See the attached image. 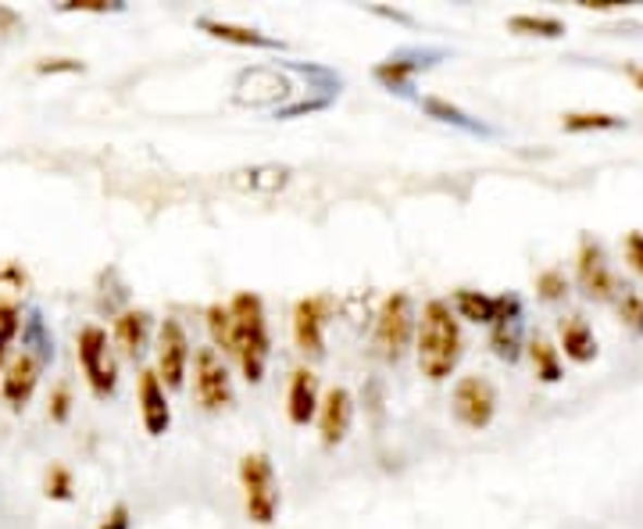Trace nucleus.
<instances>
[{
  "mask_svg": "<svg viewBox=\"0 0 643 529\" xmlns=\"http://www.w3.org/2000/svg\"><path fill=\"white\" fill-rule=\"evenodd\" d=\"M415 340H419L415 350H419V369L425 380L440 383L458 369L465 340H461V322H458V315H454L450 300L444 297L425 300L422 319L415 325Z\"/></svg>",
  "mask_w": 643,
  "mask_h": 529,
  "instance_id": "nucleus-1",
  "label": "nucleus"
},
{
  "mask_svg": "<svg viewBox=\"0 0 643 529\" xmlns=\"http://www.w3.org/2000/svg\"><path fill=\"white\" fill-rule=\"evenodd\" d=\"M230 319H233V358L244 369L247 383H261L272 350L264 300L258 294H250V290H239L230 300Z\"/></svg>",
  "mask_w": 643,
  "mask_h": 529,
  "instance_id": "nucleus-2",
  "label": "nucleus"
},
{
  "mask_svg": "<svg viewBox=\"0 0 643 529\" xmlns=\"http://www.w3.org/2000/svg\"><path fill=\"white\" fill-rule=\"evenodd\" d=\"M239 487H244V508L255 526H272L280 515V480L275 465L264 451H247L239 458Z\"/></svg>",
  "mask_w": 643,
  "mask_h": 529,
  "instance_id": "nucleus-3",
  "label": "nucleus"
},
{
  "mask_svg": "<svg viewBox=\"0 0 643 529\" xmlns=\"http://www.w3.org/2000/svg\"><path fill=\"white\" fill-rule=\"evenodd\" d=\"M415 325H419V315H415V300L405 290H394V294L383 297L380 315H375V347L383 350V358H400L411 344Z\"/></svg>",
  "mask_w": 643,
  "mask_h": 529,
  "instance_id": "nucleus-4",
  "label": "nucleus"
},
{
  "mask_svg": "<svg viewBox=\"0 0 643 529\" xmlns=\"http://www.w3.org/2000/svg\"><path fill=\"white\" fill-rule=\"evenodd\" d=\"M75 355H79V369L86 376V383L97 397H111L119 386V365L111 358L108 333L100 325H83L75 336Z\"/></svg>",
  "mask_w": 643,
  "mask_h": 529,
  "instance_id": "nucleus-5",
  "label": "nucleus"
},
{
  "mask_svg": "<svg viewBox=\"0 0 643 529\" xmlns=\"http://www.w3.org/2000/svg\"><path fill=\"white\" fill-rule=\"evenodd\" d=\"M194 397L205 411H222L233 405V376L230 365L214 347H200L194 355Z\"/></svg>",
  "mask_w": 643,
  "mask_h": 529,
  "instance_id": "nucleus-6",
  "label": "nucleus"
},
{
  "mask_svg": "<svg viewBox=\"0 0 643 529\" xmlns=\"http://www.w3.org/2000/svg\"><path fill=\"white\" fill-rule=\"evenodd\" d=\"M154 355H158L154 372L165 383V390H183L186 369H190V336H186L180 319H161Z\"/></svg>",
  "mask_w": 643,
  "mask_h": 529,
  "instance_id": "nucleus-7",
  "label": "nucleus"
},
{
  "mask_svg": "<svg viewBox=\"0 0 643 529\" xmlns=\"http://www.w3.org/2000/svg\"><path fill=\"white\" fill-rule=\"evenodd\" d=\"M454 415L458 422H465L469 430H486L497 415V390L490 386L483 376H465V380L454 383Z\"/></svg>",
  "mask_w": 643,
  "mask_h": 529,
  "instance_id": "nucleus-8",
  "label": "nucleus"
},
{
  "mask_svg": "<svg viewBox=\"0 0 643 529\" xmlns=\"http://www.w3.org/2000/svg\"><path fill=\"white\" fill-rule=\"evenodd\" d=\"M44 358L33 355L29 347H22L18 355H11L4 365V376H0V397H4V405L11 411H22L25 405L33 401L36 386H40V376H44Z\"/></svg>",
  "mask_w": 643,
  "mask_h": 529,
  "instance_id": "nucleus-9",
  "label": "nucleus"
},
{
  "mask_svg": "<svg viewBox=\"0 0 643 529\" xmlns=\"http://www.w3.org/2000/svg\"><path fill=\"white\" fill-rule=\"evenodd\" d=\"M333 315V297L325 294H311L300 297L294 305V340L305 355L319 358L325 350V322Z\"/></svg>",
  "mask_w": 643,
  "mask_h": 529,
  "instance_id": "nucleus-10",
  "label": "nucleus"
},
{
  "mask_svg": "<svg viewBox=\"0 0 643 529\" xmlns=\"http://www.w3.org/2000/svg\"><path fill=\"white\" fill-rule=\"evenodd\" d=\"M350 419H355V397H350V390L347 386L325 390V397L319 401V415H314L322 444L325 447L344 444L347 433H350Z\"/></svg>",
  "mask_w": 643,
  "mask_h": 529,
  "instance_id": "nucleus-11",
  "label": "nucleus"
},
{
  "mask_svg": "<svg viewBox=\"0 0 643 529\" xmlns=\"http://www.w3.org/2000/svg\"><path fill=\"white\" fill-rule=\"evenodd\" d=\"M136 401H140V419L144 430L150 436H165L172 426V405H169V390L158 380L154 369L140 372V386H136Z\"/></svg>",
  "mask_w": 643,
  "mask_h": 529,
  "instance_id": "nucleus-12",
  "label": "nucleus"
},
{
  "mask_svg": "<svg viewBox=\"0 0 643 529\" xmlns=\"http://www.w3.org/2000/svg\"><path fill=\"white\" fill-rule=\"evenodd\" d=\"M319 376L308 365H297L289 372V386H286V415L294 426H308L314 415H319Z\"/></svg>",
  "mask_w": 643,
  "mask_h": 529,
  "instance_id": "nucleus-13",
  "label": "nucleus"
},
{
  "mask_svg": "<svg viewBox=\"0 0 643 529\" xmlns=\"http://www.w3.org/2000/svg\"><path fill=\"white\" fill-rule=\"evenodd\" d=\"M433 58H440V50H425V54H422V50H415V54H397V58L380 61V65L372 69V75L386 86V90L408 94L411 83H415V75L433 65Z\"/></svg>",
  "mask_w": 643,
  "mask_h": 529,
  "instance_id": "nucleus-14",
  "label": "nucleus"
},
{
  "mask_svg": "<svg viewBox=\"0 0 643 529\" xmlns=\"http://www.w3.org/2000/svg\"><path fill=\"white\" fill-rule=\"evenodd\" d=\"M576 272H579V283L594 300H608L615 294V275L608 269V261H604V250L594 241H583L579 247V258H576Z\"/></svg>",
  "mask_w": 643,
  "mask_h": 529,
  "instance_id": "nucleus-15",
  "label": "nucleus"
},
{
  "mask_svg": "<svg viewBox=\"0 0 643 529\" xmlns=\"http://www.w3.org/2000/svg\"><path fill=\"white\" fill-rule=\"evenodd\" d=\"M494 325V333H490V344L500 358H519V333H522V305L519 297L504 294L497 297V319L490 322Z\"/></svg>",
  "mask_w": 643,
  "mask_h": 529,
  "instance_id": "nucleus-16",
  "label": "nucleus"
},
{
  "mask_svg": "<svg viewBox=\"0 0 643 529\" xmlns=\"http://www.w3.org/2000/svg\"><path fill=\"white\" fill-rule=\"evenodd\" d=\"M150 340V311L144 308H125L115 315V344L122 347V355H144Z\"/></svg>",
  "mask_w": 643,
  "mask_h": 529,
  "instance_id": "nucleus-17",
  "label": "nucleus"
},
{
  "mask_svg": "<svg viewBox=\"0 0 643 529\" xmlns=\"http://www.w3.org/2000/svg\"><path fill=\"white\" fill-rule=\"evenodd\" d=\"M558 336H561L565 358H572L576 365H586V361L597 358V336H594V330H590L583 319H579V315H569V319H561Z\"/></svg>",
  "mask_w": 643,
  "mask_h": 529,
  "instance_id": "nucleus-18",
  "label": "nucleus"
},
{
  "mask_svg": "<svg viewBox=\"0 0 643 529\" xmlns=\"http://www.w3.org/2000/svg\"><path fill=\"white\" fill-rule=\"evenodd\" d=\"M197 25L205 33H211L214 40H225V44H236V47H264V50L283 47L280 40H272L269 33L250 29V25H236V22H222V19H200Z\"/></svg>",
  "mask_w": 643,
  "mask_h": 529,
  "instance_id": "nucleus-19",
  "label": "nucleus"
},
{
  "mask_svg": "<svg viewBox=\"0 0 643 529\" xmlns=\"http://www.w3.org/2000/svg\"><path fill=\"white\" fill-rule=\"evenodd\" d=\"M450 308L458 319H469V322L490 325L497 319V297H486V294H479V290H454Z\"/></svg>",
  "mask_w": 643,
  "mask_h": 529,
  "instance_id": "nucleus-20",
  "label": "nucleus"
},
{
  "mask_svg": "<svg viewBox=\"0 0 643 529\" xmlns=\"http://www.w3.org/2000/svg\"><path fill=\"white\" fill-rule=\"evenodd\" d=\"M529 361H533V369L544 383L561 380V358H558V347H554L551 340L536 336L533 344H529Z\"/></svg>",
  "mask_w": 643,
  "mask_h": 529,
  "instance_id": "nucleus-21",
  "label": "nucleus"
},
{
  "mask_svg": "<svg viewBox=\"0 0 643 529\" xmlns=\"http://www.w3.org/2000/svg\"><path fill=\"white\" fill-rule=\"evenodd\" d=\"M205 322H208V333H211V344L225 350V355H233V319H230V305H208L205 311Z\"/></svg>",
  "mask_w": 643,
  "mask_h": 529,
  "instance_id": "nucleus-22",
  "label": "nucleus"
},
{
  "mask_svg": "<svg viewBox=\"0 0 643 529\" xmlns=\"http://www.w3.org/2000/svg\"><path fill=\"white\" fill-rule=\"evenodd\" d=\"M25 272L18 264L0 261V308H18L22 311V297H25Z\"/></svg>",
  "mask_w": 643,
  "mask_h": 529,
  "instance_id": "nucleus-23",
  "label": "nucleus"
},
{
  "mask_svg": "<svg viewBox=\"0 0 643 529\" xmlns=\"http://www.w3.org/2000/svg\"><path fill=\"white\" fill-rule=\"evenodd\" d=\"M561 125L569 133H590V130H619V125H626V119L608 115V111H569Z\"/></svg>",
  "mask_w": 643,
  "mask_h": 529,
  "instance_id": "nucleus-24",
  "label": "nucleus"
},
{
  "mask_svg": "<svg viewBox=\"0 0 643 529\" xmlns=\"http://www.w3.org/2000/svg\"><path fill=\"white\" fill-rule=\"evenodd\" d=\"M422 108L429 111L433 119H440V122H450V125H458V130H469V133H483V125H479L475 119H469L465 115L461 108H454V104H447L444 97H425L422 100Z\"/></svg>",
  "mask_w": 643,
  "mask_h": 529,
  "instance_id": "nucleus-25",
  "label": "nucleus"
},
{
  "mask_svg": "<svg viewBox=\"0 0 643 529\" xmlns=\"http://www.w3.org/2000/svg\"><path fill=\"white\" fill-rule=\"evenodd\" d=\"M508 25L515 33H529V36H547V40H558L565 33V25L551 15H511Z\"/></svg>",
  "mask_w": 643,
  "mask_h": 529,
  "instance_id": "nucleus-26",
  "label": "nucleus"
},
{
  "mask_svg": "<svg viewBox=\"0 0 643 529\" xmlns=\"http://www.w3.org/2000/svg\"><path fill=\"white\" fill-rule=\"evenodd\" d=\"M72 490H75V483H72V472L65 469V465H50L44 476V494L50 501H72Z\"/></svg>",
  "mask_w": 643,
  "mask_h": 529,
  "instance_id": "nucleus-27",
  "label": "nucleus"
},
{
  "mask_svg": "<svg viewBox=\"0 0 643 529\" xmlns=\"http://www.w3.org/2000/svg\"><path fill=\"white\" fill-rule=\"evenodd\" d=\"M18 330H22V311L18 308H0V369L8 365L11 344H15Z\"/></svg>",
  "mask_w": 643,
  "mask_h": 529,
  "instance_id": "nucleus-28",
  "label": "nucleus"
},
{
  "mask_svg": "<svg viewBox=\"0 0 643 529\" xmlns=\"http://www.w3.org/2000/svg\"><path fill=\"white\" fill-rule=\"evenodd\" d=\"M619 315H622V322L629 325L633 333H643V297L633 294V290H622V297H619Z\"/></svg>",
  "mask_w": 643,
  "mask_h": 529,
  "instance_id": "nucleus-29",
  "label": "nucleus"
},
{
  "mask_svg": "<svg viewBox=\"0 0 643 529\" xmlns=\"http://www.w3.org/2000/svg\"><path fill=\"white\" fill-rule=\"evenodd\" d=\"M536 290H540V297L558 300V297H565V290H569V280H565V272L547 269V272L536 275Z\"/></svg>",
  "mask_w": 643,
  "mask_h": 529,
  "instance_id": "nucleus-30",
  "label": "nucleus"
},
{
  "mask_svg": "<svg viewBox=\"0 0 643 529\" xmlns=\"http://www.w3.org/2000/svg\"><path fill=\"white\" fill-rule=\"evenodd\" d=\"M47 411H50V422H69V415H72V390H69V383L54 386Z\"/></svg>",
  "mask_w": 643,
  "mask_h": 529,
  "instance_id": "nucleus-31",
  "label": "nucleus"
},
{
  "mask_svg": "<svg viewBox=\"0 0 643 529\" xmlns=\"http://www.w3.org/2000/svg\"><path fill=\"white\" fill-rule=\"evenodd\" d=\"M36 72H40V75H54V72H83V61H75V58H47V61H36Z\"/></svg>",
  "mask_w": 643,
  "mask_h": 529,
  "instance_id": "nucleus-32",
  "label": "nucleus"
},
{
  "mask_svg": "<svg viewBox=\"0 0 643 529\" xmlns=\"http://www.w3.org/2000/svg\"><path fill=\"white\" fill-rule=\"evenodd\" d=\"M97 529H133V519H129V505H122V501H119V505L104 515V522H100Z\"/></svg>",
  "mask_w": 643,
  "mask_h": 529,
  "instance_id": "nucleus-33",
  "label": "nucleus"
},
{
  "mask_svg": "<svg viewBox=\"0 0 643 529\" xmlns=\"http://www.w3.org/2000/svg\"><path fill=\"white\" fill-rule=\"evenodd\" d=\"M626 258L633 261V269L643 275V233H629V241H626Z\"/></svg>",
  "mask_w": 643,
  "mask_h": 529,
  "instance_id": "nucleus-34",
  "label": "nucleus"
},
{
  "mask_svg": "<svg viewBox=\"0 0 643 529\" xmlns=\"http://www.w3.org/2000/svg\"><path fill=\"white\" fill-rule=\"evenodd\" d=\"M65 11H97V15H104V11H115L119 4H104V0H69V4H61Z\"/></svg>",
  "mask_w": 643,
  "mask_h": 529,
  "instance_id": "nucleus-35",
  "label": "nucleus"
},
{
  "mask_svg": "<svg viewBox=\"0 0 643 529\" xmlns=\"http://www.w3.org/2000/svg\"><path fill=\"white\" fill-rule=\"evenodd\" d=\"M11 25H18V15L11 8H0V29H11Z\"/></svg>",
  "mask_w": 643,
  "mask_h": 529,
  "instance_id": "nucleus-36",
  "label": "nucleus"
},
{
  "mask_svg": "<svg viewBox=\"0 0 643 529\" xmlns=\"http://www.w3.org/2000/svg\"><path fill=\"white\" fill-rule=\"evenodd\" d=\"M633 83H636L640 90H643V69H633Z\"/></svg>",
  "mask_w": 643,
  "mask_h": 529,
  "instance_id": "nucleus-37",
  "label": "nucleus"
}]
</instances>
